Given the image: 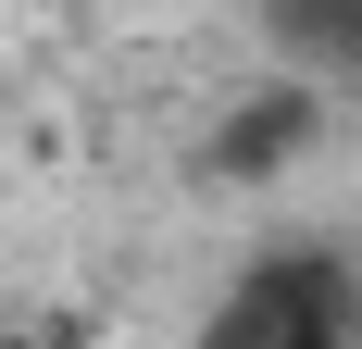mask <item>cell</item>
Returning <instances> with one entry per match:
<instances>
[{"label": "cell", "mask_w": 362, "mask_h": 349, "mask_svg": "<svg viewBox=\"0 0 362 349\" xmlns=\"http://www.w3.org/2000/svg\"><path fill=\"white\" fill-rule=\"evenodd\" d=\"M313 125H325V100H313V88L288 75V88H262V100H238V112H225L200 162H213L225 187H250V174H275V162H288L300 138H313Z\"/></svg>", "instance_id": "7a4b0ae2"}, {"label": "cell", "mask_w": 362, "mask_h": 349, "mask_svg": "<svg viewBox=\"0 0 362 349\" xmlns=\"http://www.w3.org/2000/svg\"><path fill=\"white\" fill-rule=\"evenodd\" d=\"M362 324V287H350V262L337 249H262L250 275L213 300V324H200V349H325V337H350Z\"/></svg>", "instance_id": "6da1fadb"}, {"label": "cell", "mask_w": 362, "mask_h": 349, "mask_svg": "<svg viewBox=\"0 0 362 349\" xmlns=\"http://www.w3.org/2000/svg\"><path fill=\"white\" fill-rule=\"evenodd\" d=\"M325 349H362V324H350V337H325Z\"/></svg>", "instance_id": "3957f363"}]
</instances>
